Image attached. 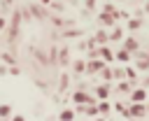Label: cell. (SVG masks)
Instances as JSON below:
<instances>
[{
	"instance_id": "cell-1",
	"label": "cell",
	"mask_w": 149,
	"mask_h": 121,
	"mask_svg": "<svg viewBox=\"0 0 149 121\" xmlns=\"http://www.w3.org/2000/svg\"><path fill=\"white\" fill-rule=\"evenodd\" d=\"M123 116L126 119H144L147 116V102H130V105H126V109H123Z\"/></svg>"
},
{
	"instance_id": "cell-2",
	"label": "cell",
	"mask_w": 149,
	"mask_h": 121,
	"mask_svg": "<svg viewBox=\"0 0 149 121\" xmlns=\"http://www.w3.org/2000/svg\"><path fill=\"white\" fill-rule=\"evenodd\" d=\"M72 102H74V105H95L98 100H95L91 93H86L84 88H74V93H72Z\"/></svg>"
},
{
	"instance_id": "cell-3",
	"label": "cell",
	"mask_w": 149,
	"mask_h": 121,
	"mask_svg": "<svg viewBox=\"0 0 149 121\" xmlns=\"http://www.w3.org/2000/svg\"><path fill=\"white\" fill-rule=\"evenodd\" d=\"M112 84H107V81H102V84H98L95 88H93V98L95 100H109L112 98Z\"/></svg>"
},
{
	"instance_id": "cell-4",
	"label": "cell",
	"mask_w": 149,
	"mask_h": 121,
	"mask_svg": "<svg viewBox=\"0 0 149 121\" xmlns=\"http://www.w3.org/2000/svg\"><path fill=\"white\" fill-rule=\"evenodd\" d=\"M98 58H100L105 65L114 63V51L109 49V44H105V47H98Z\"/></svg>"
},
{
	"instance_id": "cell-5",
	"label": "cell",
	"mask_w": 149,
	"mask_h": 121,
	"mask_svg": "<svg viewBox=\"0 0 149 121\" xmlns=\"http://www.w3.org/2000/svg\"><path fill=\"white\" fill-rule=\"evenodd\" d=\"M123 49H126L130 56L137 54V51H140V42H137V37H133V35H130V37H123Z\"/></svg>"
},
{
	"instance_id": "cell-6",
	"label": "cell",
	"mask_w": 149,
	"mask_h": 121,
	"mask_svg": "<svg viewBox=\"0 0 149 121\" xmlns=\"http://www.w3.org/2000/svg\"><path fill=\"white\" fill-rule=\"evenodd\" d=\"M56 63H58V65H68V63H70V47L56 49Z\"/></svg>"
},
{
	"instance_id": "cell-7",
	"label": "cell",
	"mask_w": 149,
	"mask_h": 121,
	"mask_svg": "<svg viewBox=\"0 0 149 121\" xmlns=\"http://www.w3.org/2000/svg\"><path fill=\"white\" fill-rule=\"evenodd\" d=\"M102 67H105V63H102L100 58H91V61H86V72H88V74H98Z\"/></svg>"
},
{
	"instance_id": "cell-8",
	"label": "cell",
	"mask_w": 149,
	"mask_h": 121,
	"mask_svg": "<svg viewBox=\"0 0 149 121\" xmlns=\"http://www.w3.org/2000/svg\"><path fill=\"white\" fill-rule=\"evenodd\" d=\"M128 95H130V102H144L147 95H149V91L147 88H133Z\"/></svg>"
},
{
	"instance_id": "cell-9",
	"label": "cell",
	"mask_w": 149,
	"mask_h": 121,
	"mask_svg": "<svg viewBox=\"0 0 149 121\" xmlns=\"http://www.w3.org/2000/svg\"><path fill=\"white\" fill-rule=\"evenodd\" d=\"M142 16H130V19H126V28L130 30V33H137L140 28H142Z\"/></svg>"
},
{
	"instance_id": "cell-10",
	"label": "cell",
	"mask_w": 149,
	"mask_h": 121,
	"mask_svg": "<svg viewBox=\"0 0 149 121\" xmlns=\"http://www.w3.org/2000/svg\"><path fill=\"white\" fill-rule=\"evenodd\" d=\"M123 40V28L121 26H112V30L107 33V42H119Z\"/></svg>"
},
{
	"instance_id": "cell-11",
	"label": "cell",
	"mask_w": 149,
	"mask_h": 121,
	"mask_svg": "<svg viewBox=\"0 0 149 121\" xmlns=\"http://www.w3.org/2000/svg\"><path fill=\"white\" fill-rule=\"evenodd\" d=\"M70 67H72V74H81V72H86V61L84 58H74L70 63Z\"/></svg>"
},
{
	"instance_id": "cell-12",
	"label": "cell",
	"mask_w": 149,
	"mask_h": 121,
	"mask_svg": "<svg viewBox=\"0 0 149 121\" xmlns=\"http://www.w3.org/2000/svg\"><path fill=\"white\" fill-rule=\"evenodd\" d=\"M12 114H14V107H12L9 102H2V105H0V121H9Z\"/></svg>"
},
{
	"instance_id": "cell-13",
	"label": "cell",
	"mask_w": 149,
	"mask_h": 121,
	"mask_svg": "<svg viewBox=\"0 0 149 121\" xmlns=\"http://www.w3.org/2000/svg\"><path fill=\"white\" fill-rule=\"evenodd\" d=\"M28 12L33 14V19H37V21H42V19H47V9L44 7H37V5H30L28 7Z\"/></svg>"
},
{
	"instance_id": "cell-14",
	"label": "cell",
	"mask_w": 149,
	"mask_h": 121,
	"mask_svg": "<svg viewBox=\"0 0 149 121\" xmlns=\"http://www.w3.org/2000/svg\"><path fill=\"white\" fill-rule=\"evenodd\" d=\"M98 21H100L102 26H107V28L116 26V19H114V14H105V12H100V14H98Z\"/></svg>"
},
{
	"instance_id": "cell-15",
	"label": "cell",
	"mask_w": 149,
	"mask_h": 121,
	"mask_svg": "<svg viewBox=\"0 0 149 121\" xmlns=\"http://www.w3.org/2000/svg\"><path fill=\"white\" fill-rule=\"evenodd\" d=\"M123 77H126V81L135 84V81H137V70H135V67H133V65L128 63V65L123 67Z\"/></svg>"
},
{
	"instance_id": "cell-16",
	"label": "cell",
	"mask_w": 149,
	"mask_h": 121,
	"mask_svg": "<svg viewBox=\"0 0 149 121\" xmlns=\"http://www.w3.org/2000/svg\"><path fill=\"white\" fill-rule=\"evenodd\" d=\"M81 35H84L81 28H68V30H63V37H65V40H77V37H81Z\"/></svg>"
},
{
	"instance_id": "cell-17",
	"label": "cell",
	"mask_w": 149,
	"mask_h": 121,
	"mask_svg": "<svg viewBox=\"0 0 149 121\" xmlns=\"http://www.w3.org/2000/svg\"><path fill=\"white\" fill-rule=\"evenodd\" d=\"M95 107H98V116H107V114L112 112V105H109V100H100Z\"/></svg>"
},
{
	"instance_id": "cell-18",
	"label": "cell",
	"mask_w": 149,
	"mask_h": 121,
	"mask_svg": "<svg viewBox=\"0 0 149 121\" xmlns=\"http://www.w3.org/2000/svg\"><path fill=\"white\" fill-rule=\"evenodd\" d=\"M58 121H74V109L72 107H65L58 112Z\"/></svg>"
},
{
	"instance_id": "cell-19",
	"label": "cell",
	"mask_w": 149,
	"mask_h": 121,
	"mask_svg": "<svg viewBox=\"0 0 149 121\" xmlns=\"http://www.w3.org/2000/svg\"><path fill=\"white\" fill-rule=\"evenodd\" d=\"M130 58H133V56H130L126 49H119V51L114 54V61H119V63H126V65L130 63Z\"/></svg>"
},
{
	"instance_id": "cell-20",
	"label": "cell",
	"mask_w": 149,
	"mask_h": 121,
	"mask_svg": "<svg viewBox=\"0 0 149 121\" xmlns=\"http://www.w3.org/2000/svg\"><path fill=\"white\" fill-rule=\"evenodd\" d=\"M68 86H70V74H68V72H63V74H61V79H58V93H65V91H68Z\"/></svg>"
},
{
	"instance_id": "cell-21",
	"label": "cell",
	"mask_w": 149,
	"mask_h": 121,
	"mask_svg": "<svg viewBox=\"0 0 149 121\" xmlns=\"http://www.w3.org/2000/svg\"><path fill=\"white\" fill-rule=\"evenodd\" d=\"M98 74L102 77V81H107V84H112V67H109V65H105V67H102V70H100Z\"/></svg>"
},
{
	"instance_id": "cell-22",
	"label": "cell",
	"mask_w": 149,
	"mask_h": 121,
	"mask_svg": "<svg viewBox=\"0 0 149 121\" xmlns=\"http://www.w3.org/2000/svg\"><path fill=\"white\" fill-rule=\"evenodd\" d=\"M116 88H119L121 93H130V91H133V84L123 79V81H119V84H116Z\"/></svg>"
},
{
	"instance_id": "cell-23",
	"label": "cell",
	"mask_w": 149,
	"mask_h": 121,
	"mask_svg": "<svg viewBox=\"0 0 149 121\" xmlns=\"http://www.w3.org/2000/svg\"><path fill=\"white\" fill-rule=\"evenodd\" d=\"M95 105H98V102H95ZM95 105H84V114L95 119V116H98V107H95Z\"/></svg>"
},
{
	"instance_id": "cell-24",
	"label": "cell",
	"mask_w": 149,
	"mask_h": 121,
	"mask_svg": "<svg viewBox=\"0 0 149 121\" xmlns=\"http://www.w3.org/2000/svg\"><path fill=\"white\" fill-rule=\"evenodd\" d=\"M7 74H9V77H19V74H21V67H19V63L9 65V67H7Z\"/></svg>"
},
{
	"instance_id": "cell-25",
	"label": "cell",
	"mask_w": 149,
	"mask_h": 121,
	"mask_svg": "<svg viewBox=\"0 0 149 121\" xmlns=\"http://www.w3.org/2000/svg\"><path fill=\"white\" fill-rule=\"evenodd\" d=\"M102 12H105V14H116L114 2H105V5H102Z\"/></svg>"
},
{
	"instance_id": "cell-26",
	"label": "cell",
	"mask_w": 149,
	"mask_h": 121,
	"mask_svg": "<svg viewBox=\"0 0 149 121\" xmlns=\"http://www.w3.org/2000/svg\"><path fill=\"white\" fill-rule=\"evenodd\" d=\"M84 7H86L88 12H95V7H98V0H84Z\"/></svg>"
},
{
	"instance_id": "cell-27",
	"label": "cell",
	"mask_w": 149,
	"mask_h": 121,
	"mask_svg": "<svg viewBox=\"0 0 149 121\" xmlns=\"http://www.w3.org/2000/svg\"><path fill=\"white\" fill-rule=\"evenodd\" d=\"M51 9L54 12H65V5L63 2H51Z\"/></svg>"
},
{
	"instance_id": "cell-28",
	"label": "cell",
	"mask_w": 149,
	"mask_h": 121,
	"mask_svg": "<svg viewBox=\"0 0 149 121\" xmlns=\"http://www.w3.org/2000/svg\"><path fill=\"white\" fill-rule=\"evenodd\" d=\"M51 23H54V26H65L68 21H65V19H61V16H51Z\"/></svg>"
},
{
	"instance_id": "cell-29",
	"label": "cell",
	"mask_w": 149,
	"mask_h": 121,
	"mask_svg": "<svg viewBox=\"0 0 149 121\" xmlns=\"http://www.w3.org/2000/svg\"><path fill=\"white\" fill-rule=\"evenodd\" d=\"M114 109H116L119 114H123V109H126V105H123V102H116V105H114Z\"/></svg>"
},
{
	"instance_id": "cell-30",
	"label": "cell",
	"mask_w": 149,
	"mask_h": 121,
	"mask_svg": "<svg viewBox=\"0 0 149 121\" xmlns=\"http://www.w3.org/2000/svg\"><path fill=\"white\" fill-rule=\"evenodd\" d=\"M9 121H26V116H23V114H12Z\"/></svg>"
},
{
	"instance_id": "cell-31",
	"label": "cell",
	"mask_w": 149,
	"mask_h": 121,
	"mask_svg": "<svg viewBox=\"0 0 149 121\" xmlns=\"http://www.w3.org/2000/svg\"><path fill=\"white\" fill-rule=\"evenodd\" d=\"M5 28H7V19H5V16H0V33H2Z\"/></svg>"
},
{
	"instance_id": "cell-32",
	"label": "cell",
	"mask_w": 149,
	"mask_h": 121,
	"mask_svg": "<svg viewBox=\"0 0 149 121\" xmlns=\"http://www.w3.org/2000/svg\"><path fill=\"white\" fill-rule=\"evenodd\" d=\"M5 74H7V65H5V63H0V77H5Z\"/></svg>"
},
{
	"instance_id": "cell-33",
	"label": "cell",
	"mask_w": 149,
	"mask_h": 121,
	"mask_svg": "<svg viewBox=\"0 0 149 121\" xmlns=\"http://www.w3.org/2000/svg\"><path fill=\"white\" fill-rule=\"evenodd\" d=\"M40 2H42V5H51L54 0H40Z\"/></svg>"
},
{
	"instance_id": "cell-34",
	"label": "cell",
	"mask_w": 149,
	"mask_h": 121,
	"mask_svg": "<svg viewBox=\"0 0 149 121\" xmlns=\"http://www.w3.org/2000/svg\"><path fill=\"white\" fill-rule=\"evenodd\" d=\"M95 121H107V119L105 116H95Z\"/></svg>"
},
{
	"instance_id": "cell-35",
	"label": "cell",
	"mask_w": 149,
	"mask_h": 121,
	"mask_svg": "<svg viewBox=\"0 0 149 121\" xmlns=\"http://www.w3.org/2000/svg\"><path fill=\"white\" fill-rule=\"evenodd\" d=\"M144 86H147V88H149V77H147V79H144Z\"/></svg>"
},
{
	"instance_id": "cell-36",
	"label": "cell",
	"mask_w": 149,
	"mask_h": 121,
	"mask_svg": "<svg viewBox=\"0 0 149 121\" xmlns=\"http://www.w3.org/2000/svg\"><path fill=\"white\" fill-rule=\"evenodd\" d=\"M128 121H137V119H128Z\"/></svg>"
},
{
	"instance_id": "cell-37",
	"label": "cell",
	"mask_w": 149,
	"mask_h": 121,
	"mask_svg": "<svg viewBox=\"0 0 149 121\" xmlns=\"http://www.w3.org/2000/svg\"><path fill=\"white\" fill-rule=\"evenodd\" d=\"M102 2H109V0H102Z\"/></svg>"
},
{
	"instance_id": "cell-38",
	"label": "cell",
	"mask_w": 149,
	"mask_h": 121,
	"mask_svg": "<svg viewBox=\"0 0 149 121\" xmlns=\"http://www.w3.org/2000/svg\"><path fill=\"white\" fill-rule=\"evenodd\" d=\"M116 2H123V0H116Z\"/></svg>"
}]
</instances>
